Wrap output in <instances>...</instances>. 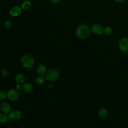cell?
I'll list each match as a JSON object with an SVG mask.
<instances>
[{
    "mask_svg": "<svg viewBox=\"0 0 128 128\" xmlns=\"http://www.w3.org/2000/svg\"><path fill=\"white\" fill-rule=\"evenodd\" d=\"M25 80L24 76L22 74H18L15 76V80L18 83H22Z\"/></svg>",
    "mask_w": 128,
    "mask_h": 128,
    "instance_id": "12",
    "label": "cell"
},
{
    "mask_svg": "<svg viewBox=\"0 0 128 128\" xmlns=\"http://www.w3.org/2000/svg\"><path fill=\"white\" fill-rule=\"evenodd\" d=\"M104 32L106 34H110L112 32V29L110 27L107 26L104 28Z\"/></svg>",
    "mask_w": 128,
    "mask_h": 128,
    "instance_id": "19",
    "label": "cell"
},
{
    "mask_svg": "<svg viewBox=\"0 0 128 128\" xmlns=\"http://www.w3.org/2000/svg\"><path fill=\"white\" fill-rule=\"evenodd\" d=\"M21 112L19 110H15L12 111L9 114V118L12 120H18L21 117Z\"/></svg>",
    "mask_w": 128,
    "mask_h": 128,
    "instance_id": "6",
    "label": "cell"
},
{
    "mask_svg": "<svg viewBox=\"0 0 128 128\" xmlns=\"http://www.w3.org/2000/svg\"><path fill=\"white\" fill-rule=\"evenodd\" d=\"M2 111L4 114H8L10 111V106L8 102H4L0 106Z\"/></svg>",
    "mask_w": 128,
    "mask_h": 128,
    "instance_id": "7",
    "label": "cell"
},
{
    "mask_svg": "<svg viewBox=\"0 0 128 128\" xmlns=\"http://www.w3.org/2000/svg\"><path fill=\"white\" fill-rule=\"evenodd\" d=\"M59 76L58 72L56 69H52L48 70L45 75L46 79L50 82H52L58 79Z\"/></svg>",
    "mask_w": 128,
    "mask_h": 128,
    "instance_id": "3",
    "label": "cell"
},
{
    "mask_svg": "<svg viewBox=\"0 0 128 128\" xmlns=\"http://www.w3.org/2000/svg\"><path fill=\"white\" fill-rule=\"evenodd\" d=\"M21 63L24 68H30L34 64V60L30 55L25 54L21 58Z\"/></svg>",
    "mask_w": 128,
    "mask_h": 128,
    "instance_id": "2",
    "label": "cell"
},
{
    "mask_svg": "<svg viewBox=\"0 0 128 128\" xmlns=\"http://www.w3.org/2000/svg\"><path fill=\"white\" fill-rule=\"evenodd\" d=\"M1 72L2 74L4 76V77H7L8 76V72H7V70L4 69V68H2L1 70Z\"/></svg>",
    "mask_w": 128,
    "mask_h": 128,
    "instance_id": "20",
    "label": "cell"
},
{
    "mask_svg": "<svg viewBox=\"0 0 128 128\" xmlns=\"http://www.w3.org/2000/svg\"><path fill=\"white\" fill-rule=\"evenodd\" d=\"M7 97L11 100H16L18 98V93L16 90H10L7 92Z\"/></svg>",
    "mask_w": 128,
    "mask_h": 128,
    "instance_id": "5",
    "label": "cell"
},
{
    "mask_svg": "<svg viewBox=\"0 0 128 128\" xmlns=\"http://www.w3.org/2000/svg\"><path fill=\"white\" fill-rule=\"evenodd\" d=\"M49 0L54 4H56L60 1V0Z\"/></svg>",
    "mask_w": 128,
    "mask_h": 128,
    "instance_id": "22",
    "label": "cell"
},
{
    "mask_svg": "<svg viewBox=\"0 0 128 128\" xmlns=\"http://www.w3.org/2000/svg\"><path fill=\"white\" fill-rule=\"evenodd\" d=\"M7 96V93L4 90H0V100L4 99Z\"/></svg>",
    "mask_w": 128,
    "mask_h": 128,
    "instance_id": "17",
    "label": "cell"
},
{
    "mask_svg": "<svg viewBox=\"0 0 128 128\" xmlns=\"http://www.w3.org/2000/svg\"><path fill=\"white\" fill-rule=\"evenodd\" d=\"M92 30L93 32L98 34H100L102 32V26L98 24H94L92 26Z\"/></svg>",
    "mask_w": 128,
    "mask_h": 128,
    "instance_id": "9",
    "label": "cell"
},
{
    "mask_svg": "<svg viewBox=\"0 0 128 128\" xmlns=\"http://www.w3.org/2000/svg\"><path fill=\"white\" fill-rule=\"evenodd\" d=\"M98 114L102 118H105L108 114V112L106 108H102L99 110Z\"/></svg>",
    "mask_w": 128,
    "mask_h": 128,
    "instance_id": "14",
    "label": "cell"
},
{
    "mask_svg": "<svg viewBox=\"0 0 128 128\" xmlns=\"http://www.w3.org/2000/svg\"><path fill=\"white\" fill-rule=\"evenodd\" d=\"M8 120V116L6 114H0V122L4 123Z\"/></svg>",
    "mask_w": 128,
    "mask_h": 128,
    "instance_id": "15",
    "label": "cell"
},
{
    "mask_svg": "<svg viewBox=\"0 0 128 128\" xmlns=\"http://www.w3.org/2000/svg\"><path fill=\"white\" fill-rule=\"evenodd\" d=\"M21 12V8L18 6L12 7L10 10V14L13 16H18Z\"/></svg>",
    "mask_w": 128,
    "mask_h": 128,
    "instance_id": "8",
    "label": "cell"
},
{
    "mask_svg": "<svg viewBox=\"0 0 128 128\" xmlns=\"http://www.w3.org/2000/svg\"><path fill=\"white\" fill-rule=\"evenodd\" d=\"M16 90H20L21 88H22V86L21 85H20V84H16Z\"/></svg>",
    "mask_w": 128,
    "mask_h": 128,
    "instance_id": "21",
    "label": "cell"
},
{
    "mask_svg": "<svg viewBox=\"0 0 128 128\" xmlns=\"http://www.w3.org/2000/svg\"><path fill=\"white\" fill-rule=\"evenodd\" d=\"M36 71L39 74L42 75L46 72V68L44 64H39L36 67Z\"/></svg>",
    "mask_w": 128,
    "mask_h": 128,
    "instance_id": "11",
    "label": "cell"
},
{
    "mask_svg": "<svg viewBox=\"0 0 128 128\" xmlns=\"http://www.w3.org/2000/svg\"><path fill=\"white\" fill-rule=\"evenodd\" d=\"M115 0L118 2H122L124 1V0Z\"/></svg>",
    "mask_w": 128,
    "mask_h": 128,
    "instance_id": "23",
    "label": "cell"
},
{
    "mask_svg": "<svg viewBox=\"0 0 128 128\" xmlns=\"http://www.w3.org/2000/svg\"><path fill=\"white\" fill-rule=\"evenodd\" d=\"M12 22L9 20H7L6 21L4 22V27L6 28H9L11 27L12 26Z\"/></svg>",
    "mask_w": 128,
    "mask_h": 128,
    "instance_id": "18",
    "label": "cell"
},
{
    "mask_svg": "<svg viewBox=\"0 0 128 128\" xmlns=\"http://www.w3.org/2000/svg\"><path fill=\"white\" fill-rule=\"evenodd\" d=\"M22 88L24 91L26 92H32V90H33L32 86V85L31 84H30L29 82L24 83L23 84Z\"/></svg>",
    "mask_w": 128,
    "mask_h": 128,
    "instance_id": "10",
    "label": "cell"
},
{
    "mask_svg": "<svg viewBox=\"0 0 128 128\" xmlns=\"http://www.w3.org/2000/svg\"><path fill=\"white\" fill-rule=\"evenodd\" d=\"M44 82V78L42 76H38L36 78L35 80V82L37 84H42Z\"/></svg>",
    "mask_w": 128,
    "mask_h": 128,
    "instance_id": "16",
    "label": "cell"
},
{
    "mask_svg": "<svg viewBox=\"0 0 128 128\" xmlns=\"http://www.w3.org/2000/svg\"><path fill=\"white\" fill-rule=\"evenodd\" d=\"M119 48L122 52H128V38H124L120 40Z\"/></svg>",
    "mask_w": 128,
    "mask_h": 128,
    "instance_id": "4",
    "label": "cell"
},
{
    "mask_svg": "<svg viewBox=\"0 0 128 128\" xmlns=\"http://www.w3.org/2000/svg\"><path fill=\"white\" fill-rule=\"evenodd\" d=\"M76 34L80 38H86L90 34V29L88 26L84 24H80L76 28Z\"/></svg>",
    "mask_w": 128,
    "mask_h": 128,
    "instance_id": "1",
    "label": "cell"
},
{
    "mask_svg": "<svg viewBox=\"0 0 128 128\" xmlns=\"http://www.w3.org/2000/svg\"><path fill=\"white\" fill-rule=\"evenodd\" d=\"M32 7V4L29 1H24L22 4V8L24 10H28Z\"/></svg>",
    "mask_w": 128,
    "mask_h": 128,
    "instance_id": "13",
    "label": "cell"
}]
</instances>
